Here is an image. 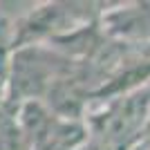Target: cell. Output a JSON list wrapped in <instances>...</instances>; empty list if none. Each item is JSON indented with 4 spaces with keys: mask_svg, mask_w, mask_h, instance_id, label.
<instances>
[{
    "mask_svg": "<svg viewBox=\"0 0 150 150\" xmlns=\"http://www.w3.org/2000/svg\"><path fill=\"white\" fill-rule=\"evenodd\" d=\"M74 65L69 58H63L43 47H25L11 61V96L13 101H38L50 92L54 83L72 72Z\"/></svg>",
    "mask_w": 150,
    "mask_h": 150,
    "instance_id": "obj_1",
    "label": "cell"
},
{
    "mask_svg": "<svg viewBox=\"0 0 150 150\" xmlns=\"http://www.w3.org/2000/svg\"><path fill=\"white\" fill-rule=\"evenodd\" d=\"M0 150H31V144L16 119L0 121Z\"/></svg>",
    "mask_w": 150,
    "mask_h": 150,
    "instance_id": "obj_2",
    "label": "cell"
}]
</instances>
